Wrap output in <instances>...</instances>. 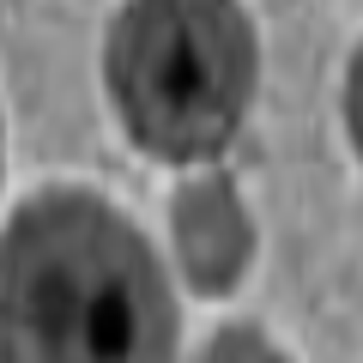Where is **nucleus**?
<instances>
[{
	"instance_id": "1",
	"label": "nucleus",
	"mask_w": 363,
	"mask_h": 363,
	"mask_svg": "<svg viewBox=\"0 0 363 363\" xmlns=\"http://www.w3.org/2000/svg\"><path fill=\"white\" fill-rule=\"evenodd\" d=\"M0 363H176L152 242L85 188H43L0 230Z\"/></svg>"
},
{
	"instance_id": "2",
	"label": "nucleus",
	"mask_w": 363,
	"mask_h": 363,
	"mask_svg": "<svg viewBox=\"0 0 363 363\" xmlns=\"http://www.w3.org/2000/svg\"><path fill=\"white\" fill-rule=\"evenodd\" d=\"M260 79L242 0H128L104 37L116 121L157 164H206L236 140Z\"/></svg>"
},
{
	"instance_id": "3",
	"label": "nucleus",
	"mask_w": 363,
	"mask_h": 363,
	"mask_svg": "<svg viewBox=\"0 0 363 363\" xmlns=\"http://www.w3.org/2000/svg\"><path fill=\"white\" fill-rule=\"evenodd\" d=\"M169 236H176L182 279L200 297H224L230 285H242L255 260V218L224 169H200L194 182H182V194L169 200Z\"/></svg>"
},
{
	"instance_id": "4",
	"label": "nucleus",
	"mask_w": 363,
	"mask_h": 363,
	"mask_svg": "<svg viewBox=\"0 0 363 363\" xmlns=\"http://www.w3.org/2000/svg\"><path fill=\"white\" fill-rule=\"evenodd\" d=\"M194 363H291V357L272 345L260 327H218V333H212V345L200 351Z\"/></svg>"
},
{
	"instance_id": "5",
	"label": "nucleus",
	"mask_w": 363,
	"mask_h": 363,
	"mask_svg": "<svg viewBox=\"0 0 363 363\" xmlns=\"http://www.w3.org/2000/svg\"><path fill=\"white\" fill-rule=\"evenodd\" d=\"M345 128H351L357 157H363V43H357V55H351V67H345Z\"/></svg>"
}]
</instances>
